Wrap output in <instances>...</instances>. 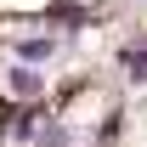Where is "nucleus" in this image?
I'll return each mask as SVG.
<instances>
[{"label":"nucleus","mask_w":147,"mask_h":147,"mask_svg":"<svg viewBox=\"0 0 147 147\" xmlns=\"http://www.w3.org/2000/svg\"><path fill=\"white\" fill-rule=\"evenodd\" d=\"M11 96H40V74L23 62V68H11Z\"/></svg>","instance_id":"obj_1"},{"label":"nucleus","mask_w":147,"mask_h":147,"mask_svg":"<svg viewBox=\"0 0 147 147\" xmlns=\"http://www.w3.org/2000/svg\"><path fill=\"white\" fill-rule=\"evenodd\" d=\"M17 57H23V62H40V57H57V40H17Z\"/></svg>","instance_id":"obj_2"},{"label":"nucleus","mask_w":147,"mask_h":147,"mask_svg":"<svg viewBox=\"0 0 147 147\" xmlns=\"http://www.w3.org/2000/svg\"><path fill=\"white\" fill-rule=\"evenodd\" d=\"M125 62H130L136 74H147V45H142V51H125Z\"/></svg>","instance_id":"obj_3"}]
</instances>
